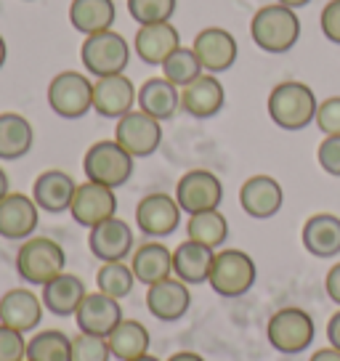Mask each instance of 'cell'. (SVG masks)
<instances>
[{
	"instance_id": "cell-1",
	"label": "cell",
	"mask_w": 340,
	"mask_h": 361,
	"mask_svg": "<svg viewBox=\"0 0 340 361\" xmlns=\"http://www.w3.org/2000/svg\"><path fill=\"white\" fill-rule=\"evenodd\" d=\"M319 109V102L314 90L300 80H284L279 85H274L266 102V112L272 117L277 128H282L287 133H298L314 123Z\"/></svg>"
},
{
	"instance_id": "cell-2",
	"label": "cell",
	"mask_w": 340,
	"mask_h": 361,
	"mask_svg": "<svg viewBox=\"0 0 340 361\" xmlns=\"http://www.w3.org/2000/svg\"><path fill=\"white\" fill-rule=\"evenodd\" d=\"M250 37L261 51L279 56V54L293 51L295 43L300 40V19L293 8L279 6V3H269L253 13Z\"/></svg>"
},
{
	"instance_id": "cell-3",
	"label": "cell",
	"mask_w": 340,
	"mask_h": 361,
	"mask_svg": "<svg viewBox=\"0 0 340 361\" xmlns=\"http://www.w3.org/2000/svg\"><path fill=\"white\" fill-rule=\"evenodd\" d=\"M67 269V252L51 237H30L16 250V274L30 287H46Z\"/></svg>"
},
{
	"instance_id": "cell-4",
	"label": "cell",
	"mask_w": 340,
	"mask_h": 361,
	"mask_svg": "<svg viewBox=\"0 0 340 361\" xmlns=\"http://www.w3.org/2000/svg\"><path fill=\"white\" fill-rule=\"evenodd\" d=\"M255 279H258V266L245 250H216L213 269L207 276L213 293L226 300H234V298L248 295Z\"/></svg>"
},
{
	"instance_id": "cell-5",
	"label": "cell",
	"mask_w": 340,
	"mask_h": 361,
	"mask_svg": "<svg viewBox=\"0 0 340 361\" xmlns=\"http://www.w3.org/2000/svg\"><path fill=\"white\" fill-rule=\"evenodd\" d=\"M133 168H136V159L130 157L114 138L96 141V144L85 152V157H83L85 180L109 186L114 192L133 178Z\"/></svg>"
},
{
	"instance_id": "cell-6",
	"label": "cell",
	"mask_w": 340,
	"mask_h": 361,
	"mask_svg": "<svg viewBox=\"0 0 340 361\" xmlns=\"http://www.w3.org/2000/svg\"><path fill=\"white\" fill-rule=\"evenodd\" d=\"M80 61L93 80L125 75L128 61H130V45L114 30L88 35L80 45Z\"/></svg>"
},
{
	"instance_id": "cell-7",
	"label": "cell",
	"mask_w": 340,
	"mask_h": 361,
	"mask_svg": "<svg viewBox=\"0 0 340 361\" xmlns=\"http://www.w3.org/2000/svg\"><path fill=\"white\" fill-rule=\"evenodd\" d=\"M314 335H317L314 319L303 308H295V305L274 311L266 324V338L272 343V348L284 356H298L308 350V345L314 343Z\"/></svg>"
},
{
	"instance_id": "cell-8",
	"label": "cell",
	"mask_w": 340,
	"mask_h": 361,
	"mask_svg": "<svg viewBox=\"0 0 340 361\" xmlns=\"http://www.w3.org/2000/svg\"><path fill=\"white\" fill-rule=\"evenodd\" d=\"M48 106L61 120H80L93 112V80L83 72L67 69L48 82Z\"/></svg>"
},
{
	"instance_id": "cell-9",
	"label": "cell",
	"mask_w": 340,
	"mask_h": 361,
	"mask_svg": "<svg viewBox=\"0 0 340 361\" xmlns=\"http://www.w3.org/2000/svg\"><path fill=\"white\" fill-rule=\"evenodd\" d=\"M176 202L181 213L197 215L207 210H221L224 202V183L210 170H189L176 183Z\"/></svg>"
},
{
	"instance_id": "cell-10",
	"label": "cell",
	"mask_w": 340,
	"mask_h": 361,
	"mask_svg": "<svg viewBox=\"0 0 340 361\" xmlns=\"http://www.w3.org/2000/svg\"><path fill=\"white\" fill-rule=\"evenodd\" d=\"M114 141L133 159H147L162 144V123L141 109H133L114 125Z\"/></svg>"
},
{
	"instance_id": "cell-11",
	"label": "cell",
	"mask_w": 340,
	"mask_h": 361,
	"mask_svg": "<svg viewBox=\"0 0 340 361\" xmlns=\"http://www.w3.org/2000/svg\"><path fill=\"white\" fill-rule=\"evenodd\" d=\"M136 226L149 239H165L181 226V207L173 194H144L136 204Z\"/></svg>"
},
{
	"instance_id": "cell-12",
	"label": "cell",
	"mask_w": 340,
	"mask_h": 361,
	"mask_svg": "<svg viewBox=\"0 0 340 361\" xmlns=\"http://www.w3.org/2000/svg\"><path fill=\"white\" fill-rule=\"evenodd\" d=\"M88 250L93 258H99L102 263H120L128 260L136 250V234L128 221L123 218H109L104 224L93 226L88 231Z\"/></svg>"
},
{
	"instance_id": "cell-13",
	"label": "cell",
	"mask_w": 340,
	"mask_h": 361,
	"mask_svg": "<svg viewBox=\"0 0 340 361\" xmlns=\"http://www.w3.org/2000/svg\"><path fill=\"white\" fill-rule=\"evenodd\" d=\"M69 215L78 226L91 231L93 226L104 224V221L117 215V194L109 186L93 183V180L78 183V192H75L72 204H69Z\"/></svg>"
},
{
	"instance_id": "cell-14",
	"label": "cell",
	"mask_w": 340,
	"mask_h": 361,
	"mask_svg": "<svg viewBox=\"0 0 340 361\" xmlns=\"http://www.w3.org/2000/svg\"><path fill=\"white\" fill-rule=\"evenodd\" d=\"M192 51L197 54L202 72L207 75H224L237 64L239 45L237 37L224 30V27H205L202 32H197L192 43Z\"/></svg>"
},
{
	"instance_id": "cell-15",
	"label": "cell",
	"mask_w": 340,
	"mask_h": 361,
	"mask_svg": "<svg viewBox=\"0 0 340 361\" xmlns=\"http://www.w3.org/2000/svg\"><path fill=\"white\" fill-rule=\"evenodd\" d=\"M40 224V207L35 204L32 194L11 192L0 200V237L8 242H24L35 237Z\"/></svg>"
},
{
	"instance_id": "cell-16",
	"label": "cell",
	"mask_w": 340,
	"mask_h": 361,
	"mask_svg": "<svg viewBox=\"0 0 340 361\" xmlns=\"http://www.w3.org/2000/svg\"><path fill=\"white\" fill-rule=\"evenodd\" d=\"M138 88L133 80L125 75H112V78L93 80V112L107 117V120H120L128 112L136 109Z\"/></svg>"
},
{
	"instance_id": "cell-17",
	"label": "cell",
	"mask_w": 340,
	"mask_h": 361,
	"mask_svg": "<svg viewBox=\"0 0 340 361\" xmlns=\"http://www.w3.org/2000/svg\"><path fill=\"white\" fill-rule=\"evenodd\" d=\"M284 189L282 183L272 176H250L239 186V207L255 218V221H269L282 210Z\"/></svg>"
},
{
	"instance_id": "cell-18",
	"label": "cell",
	"mask_w": 340,
	"mask_h": 361,
	"mask_svg": "<svg viewBox=\"0 0 340 361\" xmlns=\"http://www.w3.org/2000/svg\"><path fill=\"white\" fill-rule=\"evenodd\" d=\"M43 311H46L43 300L27 287H13L0 298V324L16 329L22 335H30L40 327Z\"/></svg>"
},
{
	"instance_id": "cell-19",
	"label": "cell",
	"mask_w": 340,
	"mask_h": 361,
	"mask_svg": "<svg viewBox=\"0 0 340 361\" xmlns=\"http://www.w3.org/2000/svg\"><path fill=\"white\" fill-rule=\"evenodd\" d=\"M123 305L104 293H88L85 300L80 303L78 314H75V324L80 332L85 335H99V338H109L112 329L123 322Z\"/></svg>"
},
{
	"instance_id": "cell-20",
	"label": "cell",
	"mask_w": 340,
	"mask_h": 361,
	"mask_svg": "<svg viewBox=\"0 0 340 361\" xmlns=\"http://www.w3.org/2000/svg\"><path fill=\"white\" fill-rule=\"evenodd\" d=\"M192 308V293L189 284H183L176 276H168L162 282L147 287V311L157 322H181Z\"/></svg>"
},
{
	"instance_id": "cell-21",
	"label": "cell",
	"mask_w": 340,
	"mask_h": 361,
	"mask_svg": "<svg viewBox=\"0 0 340 361\" xmlns=\"http://www.w3.org/2000/svg\"><path fill=\"white\" fill-rule=\"evenodd\" d=\"M178 48H181V35L170 22L144 24L133 37V51L149 67H162Z\"/></svg>"
},
{
	"instance_id": "cell-22",
	"label": "cell",
	"mask_w": 340,
	"mask_h": 361,
	"mask_svg": "<svg viewBox=\"0 0 340 361\" xmlns=\"http://www.w3.org/2000/svg\"><path fill=\"white\" fill-rule=\"evenodd\" d=\"M226 104V90L218 75L202 72L200 78L181 88V109L194 120H210L216 117Z\"/></svg>"
},
{
	"instance_id": "cell-23",
	"label": "cell",
	"mask_w": 340,
	"mask_h": 361,
	"mask_svg": "<svg viewBox=\"0 0 340 361\" xmlns=\"http://www.w3.org/2000/svg\"><path fill=\"white\" fill-rule=\"evenodd\" d=\"M78 192L75 178L64 170H43L32 183V200L43 213H69L72 197Z\"/></svg>"
},
{
	"instance_id": "cell-24",
	"label": "cell",
	"mask_w": 340,
	"mask_h": 361,
	"mask_svg": "<svg viewBox=\"0 0 340 361\" xmlns=\"http://www.w3.org/2000/svg\"><path fill=\"white\" fill-rule=\"evenodd\" d=\"M130 269L138 284L152 287L173 276V250H168L159 239H149L144 245H138L130 255Z\"/></svg>"
},
{
	"instance_id": "cell-25",
	"label": "cell",
	"mask_w": 340,
	"mask_h": 361,
	"mask_svg": "<svg viewBox=\"0 0 340 361\" xmlns=\"http://www.w3.org/2000/svg\"><path fill=\"white\" fill-rule=\"evenodd\" d=\"M300 242L306 247L308 255L322 260L338 258L340 255V218L332 213H317L311 215L303 231H300Z\"/></svg>"
},
{
	"instance_id": "cell-26",
	"label": "cell",
	"mask_w": 340,
	"mask_h": 361,
	"mask_svg": "<svg viewBox=\"0 0 340 361\" xmlns=\"http://www.w3.org/2000/svg\"><path fill=\"white\" fill-rule=\"evenodd\" d=\"M136 104L138 109L147 112L149 117H154L159 123H168L181 109V88H176L165 78H149L138 88Z\"/></svg>"
},
{
	"instance_id": "cell-27",
	"label": "cell",
	"mask_w": 340,
	"mask_h": 361,
	"mask_svg": "<svg viewBox=\"0 0 340 361\" xmlns=\"http://www.w3.org/2000/svg\"><path fill=\"white\" fill-rule=\"evenodd\" d=\"M216 250L205 247L200 242L183 239L178 247L173 250V276L183 284H207L210 269H213Z\"/></svg>"
},
{
	"instance_id": "cell-28",
	"label": "cell",
	"mask_w": 340,
	"mask_h": 361,
	"mask_svg": "<svg viewBox=\"0 0 340 361\" xmlns=\"http://www.w3.org/2000/svg\"><path fill=\"white\" fill-rule=\"evenodd\" d=\"M40 290H43V293H40V300L46 305V311L54 316H61V319L78 314L80 303H83L85 295H88L83 279L75 276V274H69V271L59 274L56 279H51V282H48L46 287H40Z\"/></svg>"
},
{
	"instance_id": "cell-29",
	"label": "cell",
	"mask_w": 340,
	"mask_h": 361,
	"mask_svg": "<svg viewBox=\"0 0 340 361\" xmlns=\"http://www.w3.org/2000/svg\"><path fill=\"white\" fill-rule=\"evenodd\" d=\"M35 147L32 123L19 112H0V159L16 162Z\"/></svg>"
},
{
	"instance_id": "cell-30",
	"label": "cell",
	"mask_w": 340,
	"mask_h": 361,
	"mask_svg": "<svg viewBox=\"0 0 340 361\" xmlns=\"http://www.w3.org/2000/svg\"><path fill=\"white\" fill-rule=\"evenodd\" d=\"M114 19H117L114 0H72L69 3V24L85 37L112 30Z\"/></svg>"
},
{
	"instance_id": "cell-31",
	"label": "cell",
	"mask_w": 340,
	"mask_h": 361,
	"mask_svg": "<svg viewBox=\"0 0 340 361\" xmlns=\"http://www.w3.org/2000/svg\"><path fill=\"white\" fill-rule=\"evenodd\" d=\"M109 350H112V359L117 361H133L141 359L149 353L152 338H149V329L138 322V319H123L109 335Z\"/></svg>"
},
{
	"instance_id": "cell-32",
	"label": "cell",
	"mask_w": 340,
	"mask_h": 361,
	"mask_svg": "<svg viewBox=\"0 0 340 361\" xmlns=\"http://www.w3.org/2000/svg\"><path fill=\"white\" fill-rule=\"evenodd\" d=\"M186 239L200 242L210 250H221L229 239V221L221 210H207V213L189 215L186 221Z\"/></svg>"
},
{
	"instance_id": "cell-33",
	"label": "cell",
	"mask_w": 340,
	"mask_h": 361,
	"mask_svg": "<svg viewBox=\"0 0 340 361\" xmlns=\"http://www.w3.org/2000/svg\"><path fill=\"white\" fill-rule=\"evenodd\" d=\"M27 361H72V338L61 329H40L27 340Z\"/></svg>"
},
{
	"instance_id": "cell-34",
	"label": "cell",
	"mask_w": 340,
	"mask_h": 361,
	"mask_svg": "<svg viewBox=\"0 0 340 361\" xmlns=\"http://www.w3.org/2000/svg\"><path fill=\"white\" fill-rule=\"evenodd\" d=\"M96 287H99V293L109 295L114 300L128 298L136 287V276H133L130 263H125V260H120V263H102V269L96 271Z\"/></svg>"
},
{
	"instance_id": "cell-35",
	"label": "cell",
	"mask_w": 340,
	"mask_h": 361,
	"mask_svg": "<svg viewBox=\"0 0 340 361\" xmlns=\"http://www.w3.org/2000/svg\"><path fill=\"white\" fill-rule=\"evenodd\" d=\"M159 69H162V78L170 80L176 88H186L189 82H194L202 75V64H200L197 54L192 48H183V45Z\"/></svg>"
},
{
	"instance_id": "cell-36",
	"label": "cell",
	"mask_w": 340,
	"mask_h": 361,
	"mask_svg": "<svg viewBox=\"0 0 340 361\" xmlns=\"http://www.w3.org/2000/svg\"><path fill=\"white\" fill-rule=\"evenodd\" d=\"M176 8H178V0H128V13L138 27L170 22Z\"/></svg>"
},
{
	"instance_id": "cell-37",
	"label": "cell",
	"mask_w": 340,
	"mask_h": 361,
	"mask_svg": "<svg viewBox=\"0 0 340 361\" xmlns=\"http://www.w3.org/2000/svg\"><path fill=\"white\" fill-rule=\"evenodd\" d=\"M72 361H112L109 340L80 332L72 338Z\"/></svg>"
},
{
	"instance_id": "cell-38",
	"label": "cell",
	"mask_w": 340,
	"mask_h": 361,
	"mask_svg": "<svg viewBox=\"0 0 340 361\" xmlns=\"http://www.w3.org/2000/svg\"><path fill=\"white\" fill-rule=\"evenodd\" d=\"M27 359V338L16 329L0 324V361Z\"/></svg>"
},
{
	"instance_id": "cell-39",
	"label": "cell",
	"mask_w": 340,
	"mask_h": 361,
	"mask_svg": "<svg viewBox=\"0 0 340 361\" xmlns=\"http://www.w3.org/2000/svg\"><path fill=\"white\" fill-rule=\"evenodd\" d=\"M314 125L324 135H340V96H329L324 102H319Z\"/></svg>"
},
{
	"instance_id": "cell-40",
	"label": "cell",
	"mask_w": 340,
	"mask_h": 361,
	"mask_svg": "<svg viewBox=\"0 0 340 361\" xmlns=\"http://www.w3.org/2000/svg\"><path fill=\"white\" fill-rule=\"evenodd\" d=\"M319 168L332 178H340V135H324L317 149Z\"/></svg>"
},
{
	"instance_id": "cell-41",
	"label": "cell",
	"mask_w": 340,
	"mask_h": 361,
	"mask_svg": "<svg viewBox=\"0 0 340 361\" xmlns=\"http://www.w3.org/2000/svg\"><path fill=\"white\" fill-rule=\"evenodd\" d=\"M319 27L329 43L340 45V0H329L319 13Z\"/></svg>"
},
{
	"instance_id": "cell-42",
	"label": "cell",
	"mask_w": 340,
	"mask_h": 361,
	"mask_svg": "<svg viewBox=\"0 0 340 361\" xmlns=\"http://www.w3.org/2000/svg\"><path fill=\"white\" fill-rule=\"evenodd\" d=\"M324 290H327L329 300L340 308V263H335V266L327 271V276H324Z\"/></svg>"
},
{
	"instance_id": "cell-43",
	"label": "cell",
	"mask_w": 340,
	"mask_h": 361,
	"mask_svg": "<svg viewBox=\"0 0 340 361\" xmlns=\"http://www.w3.org/2000/svg\"><path fill=\"white\" fill-rule=\"evenodd\" d=\"M327 343L332 348L340 350V308L329 316V322H327Z\"/></svg>"
},
{
	"instance_id": "cell-44",
	"label": "cell",
	"mask_w": 340,
	"mask_h": 361,
	"mask_svg": "<svg viewBox=\"0 0 340 361\" xmlns=\"http://www.w3.org/2000/svg\"><path fill=\"white\" fill-rule=\"evenodd\" d=\"M308 361H340V350L332 348V345H327V348L314 350V353L308 356Z\"/></svg>"
},
{
	"instance_id": "cell-45",
	"label": "cell",
	"mask_w": 340,
	"mask_h": 361,
	"mask_svg": "<svg viewBox=\"0 0 340 361\" xmlns=\"http://www.w3.org/2000/svg\"><path fill=\"white\" fill-rule=\"evenodd\" d=\"M168 361H205L200 353H194V350H178V353H173Z\"/></svg>"
},
{
	"instance_id": "cell-46",
	"label": "cell",
	"mask_w": 340,
	"mask_h": 361,
	"mask_svg": "<svg viewBox=\"0 0 340 361\" xmlns=\"http://www.w3.org/2000/svg\"><path fill=\"white\" fill-rule=\"evenodd\" d=\"M11 194V178H8V173L0 168V200L3 197H8Z\"/></svg>"
},
{
	"instance_id": "cell-47",
	"label": "cell",
	"mask_w": 340,
	"mask_h": 361,
	"mask_svg": "<svg viewBox=\"0 0 340 361\" xmlns=\"http://www.w3.org/2000/svg\"><path fill=\"white\" fill-rule=\"evenodd\" d=\"M279 6H287V8H293V11H298V8H303V6H308L311 0H277Z\"/></svg>"
},
{
	"instance_id": "cell-48",
	"label": "cell",
	"mask_w": 340,
	"mask_h": 361,
	"mask_svg": "<svg viewBox=\"0 0 340 361\" xmlns=\"http://www.w3.org/2000/svg\"><path fill=\"white\" fill-rule=\"evenodd\" d=\"M6 59H8V45H6V37L0 35V69L6 67Z\"/></svg>"
},
{
	"instance_id": "cell-49",
	"label": "cell",
	"mask_w": 340,
	"mask_h": 361,
	"mask_svg": "<svg viewBox=\"0 0 340 361\" xmlns=\"http://www.w3.org/2000/svg\"><path fill=\"white\" fill-rule=\"evenodd\" d=\"M133 361H159V359H157V356H149V353H147V356H141V359H133Z\"/></svg>"
},
{
	"instance_id": "cell-50",
	"label": "cell",
	"mask_w": 340,
	"mask_h": 361,
	"mask_svg": "<svg viewBox=\"0 0 340 361\" xmlns=\"http://www.w3.org/2000/svg\"><path fill=\"white\" fill-rule=\"evenodd\" d=\"M24 3H32V0H24Z\"/></svg>"
},
{
	"instance_id": "cell-51",
	"label": "cell",
	"mask_w": 340,
	"mask_h": 361,
	"mask_svg": "<svg viewBox=\"0 0 340 361\" xmlns=\"http://www.w3.org/2000/svg\"><path fill=\"white\" fill-rule=\"evenodd\" d=\"M24 361H27V359H24Z\"/></svg>"
}]
</instances>
